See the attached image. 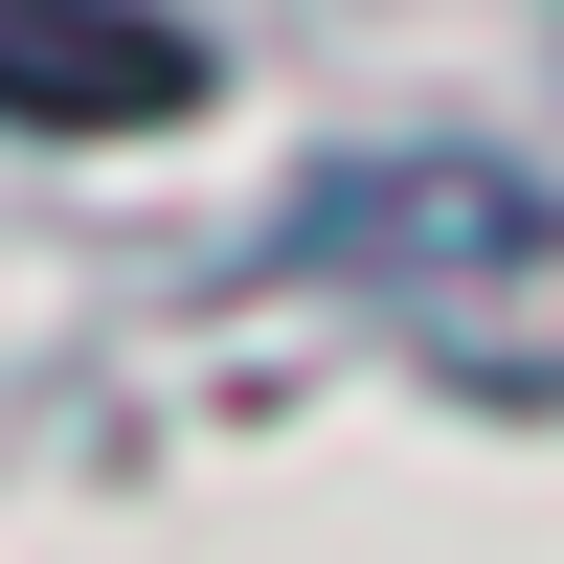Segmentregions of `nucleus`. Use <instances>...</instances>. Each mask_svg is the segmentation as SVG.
Listing matches in <instances>:
<instances>
[{
	"label": "nucleus",
	"mask_w": 564,
	"mask_h": 564,
	"mask_svg": "<svg viewBox=\"0 0 564 564\" xmlns=\"http://www.w3.org/2000/svg\"><path fill=\"white\" fill-rule=\"evenodd\" d=\"M181 23L159 0H0V113H68V135H159L181 113Z\"/></svg>",
	"instance_id": "f257e3e1"
}]
</instances>
